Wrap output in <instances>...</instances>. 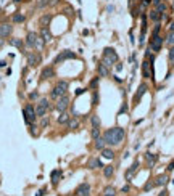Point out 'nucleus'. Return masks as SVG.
<instances>
[{
    "instance_id": "obj_1",
    "label": "nucleus",
    "mask_w": 174,
    "mask_h": 196,
    "mask_svg": "<svg viewBox=\"0 0 174 196\" xmlns=\"http://www.w3.org/2000/svg\"><path fill=\"white\" fill-rule=\"evenodd\" d=\"M124 137H126V130L122 127H111L103 134V138L106 141V145H111V146L121 145Z\"/></svg>"
},
{
    "instance_id": "obj_2",
    "label": "nucleus",
    "mask_w": 174,
    "mask_h": 196,
    "mask_svg": "<svg viewBox=\"0 0 174 196\" xmlns=\"http://www.w3.org/2000/svg\"><path fill=\"white\" fill-rule=\"evenodd\" d=\"M26 45H28L29 48H35V50H44V47H45V42H44V39L40 37V34H37V32H29L28 35H26Z\"/></svg>"
},
{
    "instance_id": "obj_3",
    "label": "nucleus",
    "mask_w": 174,
    "mask_h": 196,
    "mask_svg": "<svg viewBox=\"0 0 174 196\" xmlns=\"http://www.w3.org/2000/svg\"><path fill=\"white\" fill-rule=\"evenodd\" d=\"M102 63L108 68H111L115 63H118V53L113 50V48H105L103 50V55H102Z\"/></svg>"
},
{
    "instance_id": "obj_4",
    "label": "nucleus",
    "mask_w": 174,
    "mask_h": 196,
    "mask_svg": "<svg viewBox=\"0 0 174 196\" xmlns=\"http://www.w3.org/2000/svg\"><path fill=\"white\" fill-rule=\"evenodd\" d=\"M68 87H70L68 80H60V82L52 89V92H50V98H52V100H58L60 96L68 92Z\"/></svg>"
},
{
    "instance_id": "obj_5",
    "label": "nucleus",
    "mask_w": 174,
    "mask_h": 196,
    "mask_svg": "<svg viewBox=\"0 0 174 196\" xmlns=\"http://www.w3.org/2000/svg\"><path fill=\"white\" fill-rule=\"evenodd\" d=\"M49 109H50L49 98H40V100H39V103L35 105V116H37V117H44Z\"/></svg>"
},
{
    "instance_id": "obj_6",
    "label": "nucleus",
    "mask_w": 174,
    "mask_h": 196,
    "mask_svg": "<svg viewBox=\"0 0 174 196\" xmlns=\"http://www.w3.org/2000/svg\"><path fill=\"white\" fill-rule=\"evenodd\" d=\"M23 116H24L26 124H29V125H31L32 122L35 121V117H37V116H35V108L32 106L31 103H28L24 108H23Z\"/></svg>"
},
{
    "instance_id": "obj_7",
    "label": "nucleus",
    "mask_w": 174,
    "mask_h": 196,
    "mask_svg": "<svg viewBox=\"0 0 174 196\" xmlns=\"http://www.w3.org/2000/svg\"><path fill=\"white\" fill-rule=\"evenodd\" d=\"M26 58H28V64L29 68H35L42 63V56L39 52H28L26 53Z\"/></svg>"
},
{
    "instance_id": "obj_8",
    "label": "nucleus",
    "mask_w": 174,
    "mask_h": 196,
    "mask_svg": "<svg viewBox=\"0 0 174 196\" xmlns=\"http://www.w3.org/2000/svg\"><path fill=\"white\" fill-rule=\"evenodd\" d=\"M70 101H71V98H70V95H61L56 100V105H55V108L60 111V113H63V111H66L68 109V106H70Z\"/></svg>"
},
{
    "instance_id": "obj_9",
    "label": "nucleus",
    "mask_w": 174,
    "mask_h": 196,
    "mask_svg": "<svg viewBox=\"0 0 174 196\" xmlns=\"http://www.w3.org/2000/svg\"><path fill=\"white\" fill-rule=\"evenodd\" d=\"M163 42H164V39L160 34L152 35V39H150V48H152V52H160L161 47H163Z\"/></svg>"
},
{
    "instance_id": "obj_10",
    "label": "nucleus",
    "mask_w": 174,
    "mask_h": 196,
    "mask_svg": "<svg viewBox=\"0 0 174 196\" xmlns=\"http://www.w3.org/2000/svg\"><path fill=\"white\" fill-rule=\"evenodd\" d=\"M73 58H76V53L71 52V50H65V52H61L60 55H56L55 63H61V61H66V60H73Z\"/></svg>"
},
{
    "instance_id": "obj_11",
    "label": "nucleus",
    "mask_w": 174,
    "mask_h": 196,
    "mask_svg": "<svg viewBox=\"0 0 174 196\" xmlns=\"http://www.w3.org/2000/svg\"><path fill=\"white\" fill-rule=\"evenodd\" d=\"M76 196H90V185L89 183H81L76 188Z\"/></svg>"
},
{
    "instance_id": "obj_12",
    "label": "nucleus",
    "mask_w": 174,
    "mask_h": 196,
    "mask_svg": "<svg viewBox=\"0 0 174 196\" xmlns=\"http://www.w3.org/2000/svg\"><path fill=\"white\" fill-rule=\"evenodd\" d=\"M52 77H55V69H53V66H47V68L42 69V74H40V79L42 80L52 79Z\"/></svg>"
},
{
    "instance_id": "obj_13",
    "label": "nucleus",
    "mask_w": 174,
    "mask_h": 196,
    "mask_svg": "<svg viewBox=\"0 0 174 196\" xmlns=\"http://www.w3.org/2000/svg\"><path fill=\"white\" fill-rule=\"evenodd\" d=\"M11 31H13V26H10L8 23H2L0 24V39L8 37L11 34Z\"/></svg>"
},
{
    "instance_id": "obj_14",
    "label": "nucleus",
    "mask_w": 174,
    "mask_h": 196,
    "mask_svg": "<svg viewBox=\"0 0 174 196\" xmlns=\"http://www.w3.org/2000/svg\"><path fill=\"white\" fill-rule=\"evenodd\" d=\"M137 169H139V161H134V164L131 166V167L126 170V174H124V177H126V180H127V182H131V180H132L134 174L137 172Z\"/></svg>"
},
{
    "instance_id": "obj_15",
    "label": "nucleus",
    "mask_w": 174,
    "mask_h": 196,
    "mask_svg": "<svg viewBox=\"0 0 174 196\" xmlns=\"http://www.w3.org/2000/svg\"><path fill=\"white\" fill-rule=\"evenodd\" d=\"M148 90V87H147V84H140L139 85V89H137V93H136V96H134V103H137V101H140V98L143 96V93Z\"/></svg>"
},
{
    "instance_id": "obj_16",
    "label": "nucleus",
    "mask_w": 174,
    "mask_h": 196,
    "mask_svg": "<svg viewBox=\"0 0 174 196\" xmlns=\"http://www.w3.org/2000/svg\"><path fill=\"white\" fill-rule=\"evenodd\" d=\"M97 72H98V76H100V77H108V76H110V68L105 66L103 63L100 61V64L97 66Z\"/></svg>"
},
{
    "instance_id": "obj_17",
    "label": "nucleus",
    "mask_w": 174,
    "mask_h": 196,
    "mask_svg": "<svg viewBox=\"0 0 174 196\" xmlns=\"http://www.w3.org/2000/svg\"><path fill=\"white\" fill-rule=\"evenodd\" d=\"M87 167H90V169H102V167H105V166L102 164V161L98 158H90V159H89V162H87Z\"/></svg>"
},
{
    "instance_id": "obj_18",
    "label": "nucleus",
    "mask_w": 174,
    "mask_h": 196,
    "mask_svg": "<svg viewBox=\"0 0 174 196\" xmlns=\"http://www.w3.org/2000/svg\"><path fill=\"white\" fill-rule=\"evenodd\" d=\"M8 44L11 45V47H16L18 50H24V42H23V39H18V37H13V39H10V42Z\"/></svg>"
},
{
    "instance_id": "obj_19",
    "label": "nucleus",
    "mask_w": 174,
    "mask_h": 196,
    "mask_svg": "<svg viewBox=\"0 0 174 196\" xmlns=\"http://www.w3.org/2000/svg\"><path fill=\"white\" fill-rule=\"evenodd\" d=\"M148 18L153 21V23H160L161 21V13L157 10V8H152V10L148 11Z\"/></svg>"
},
{
    "instance_id": "obj_20",
    "label": "nucleus",
    "mask_w": 174,
    "mask_h": 196,
    "mask_svg": "<svg viewBox=\"0 0 174 196\" xmlns=\"http://www.w3.org/2000/svg\"><path fill=\"white\" fill-rule=\"evenodd\" d=\"M168 180H169V177L166 174H161V175H158L155 179V186H164L168 183Z\"/></svg>"
},
{
    "instance_id": "obj_21",
    "label": "nucleus",
    "mask_w": 174,
    "mask_h": 196,
    "mask_svg": "<svg viewBox=\"0 0 174 196\" xmlns=\"http://www.w3.org/2000/svg\"><path fill=\"white\" fill-rule=\"evenodd\" d=\"M145 159L148 161V167L152 169V167L155 166V162L158 161V154H153V153L148 151V153H145Z\"/></svg>"
},
{
    "instance_id": "obj_22",
    "label": "nucleus",
    "mask_w": 174,
    "mask_h": 196,
    "mask_svg": "<svg viewBox=\"0 0 174 196\" xmlns=\"http://www.w3.org/2000/svg\"><path fill=\"white\" fill-rule=\"evenodd\" d=\"M40 37L44 39V42L47 44V42H50V40H52V37H53V35H52V32L49 31V28H40Z\"/></svg>"
},
{
    "instance_id": "obj_23",
    "label": "nucleus",
    "mask_w": 174,
    "mask_h": 196,
    "mask_svg": "<svg viewBox=\"0 0 174 196\" xmlns=\"http://www.w3.org/2000/svg\"><path fill=\"white\" fill-rule=\"evenodd\" d=\"M52 18H53V16H52L50 13H45V15H44V16L39 19V24H40V28H47V26L50 24V21H52Z\"/></svg>"
},
{
    "instance_id": "obj_24",
    "label": "nucleus",
    "mask_w": 174,
    "mask_h": 196,
    "mask_svg": "<svg viewBox=\"0 0 174 196\" xmlns=\"http://www.w3.org/2000/svg\"><path fill=\"white\" fill-rule=\"evenodd\" d=\"M61 179H63V172H61V170H58V169H56V170H52V183H53V185H58V182Z\"/></svg>"
},
{
    "instance_id": "obj_25",
    "label": "nucleus",
    "mask_w": 174,
    "mask_h": 196,
    "mask_svg": "<svg viewBox=\"0 0 174 196\" xmlns=\"http://www.w3.org/2000/svg\"><path fill=\"white\" fill-rule=\"evenodd\" d=\"M70 114L66 113V111H63V113H60V116H58V124H61V125H65V124H68L70 122Z\"/></svg>"
},
{
    "instance_id": "obj_26",
    "label": "nucleus",
    "mask_w": 174,
    "mask_h": 196,
    "mask_svg": "<svg viewBox=\"0 0 174 196\" xmlns=\"http://www.w3.org/2000/svg\"><path fill=\"white\" fill-rule=\"evenodd\" d=\"M103 148H106V141H105V138L103 137H98L97 140H95V150H103Z\"/></svg>"
},
{
    "instance_id": "obj_27",
    "label": "nucleus",
    "mask_w": 174,
    "mask_h": 196,
    "mask_svg": "<svg viewBox=\"0 0 174 196\" xmlns=\"http://www.w3.org/2000/svg\"><path fill=\"white\" fill-rule=\"evenodd\" d=\"M102 156H103L105 159H113L115 158V151H113L111 148H103L102 150Z\"/></svg>"
},
{
    "instance_id": "obj_28",
    "label": "nucleus",
    "mask_w": 174,
    "mask_h": 196,
    "mask_svg": "<svg viewBox=\"0 0 174 196\" xmlns=\"http://www.w3.org/2000/svg\"><path fill=\"white\" fill-rule=\"evenodd\" d=\"M113 174H115V167H113V166H105L103 167V175L106 177V179H111Z\"/></svg>"
},
{
    "instance_id": "obj_29",
    "label": "nucleus",
    "mask_w": 174,
    "mask_h": 196,
    "mask_svg": "<svg viewBox=\"0 0 174 196\" xmlns=\"http://www.w3.org/2000/svg\"><path fill=\"white\" fill-rule=\"evenodd\" d=\"M11 21H13L15 24H19V23H24L26 21V16L23 13H15L13 18H11Z\"/></svg>"
},
{
    "instance_id": "obj_30",
    "label": "nucleus",
    "mask_w": 174,
    "mask_h": 196,
    "mask_svg": "<svg viewBox=\"0 0 174 196\" xmlns=\"http://www.w3.org/2000/svg\"><path fill=\"white\" fill-rule=\"evenodd\" d=\"M90 124H92V127H100L102 125V121H100L98 114H92L90 116Z\"/></svg>"
},
{
    "instance_id": "obj_31",
    "label": "nucleus",
    "mask_w": 174,
    "mask_h": 196,
    "mask_svg": "<svg viewBox=\"0 0 174 196\" xmlns=\"http://www.w3.org/2000/svg\"><path fill=\"white\" fill-rule=\"evenodd\" d=\"M66 125H68V129L74 130V129H77V127H79V119H77L76 116H74V117H71V119H70V122H68Z\"/></svg>"
},
{
    "instance_id": "obj_32",
    "label": "nucleus",
    "mask_w": 174,
    "mask_h": 196,
    "mask_svg": "<svg viewBox=\"0 0 174 196\" xmlns=\"http://www.w3.org/2000/svg\"><path fill=\"white\" fill-rule=\"evenodd\" d=\"M153 8H157L158 11H160L161 15H164L168 11V5H166V2H160V3L157 5V7H153Z\"/></svg>"
},
{
    "instance_id": "obj_33",
    "label": "nucleus",
    "mask_w": 174,
    "mask_h": 196,
    "mask_svg": "<svg viewBox=\"0 0 174 196\" xmlns=\"http://www.w3.org/2000/svg\"><path fill=\"white\" fill-rule=\"evenodd\" d=\"M164 44H166L168 47H174V31L168 34V37H166V40H164Z\"/></svg>"
},
{
    "instance_id": "obj_34",
    "label": "nucleus",
    "mask_w": 174,
    "mask_h": 196,
    "mask_svg": "<svg viewBox=\"0 0 174 196\" xmlns=\"http://www.w3.org/2000/svg\"><path fill=\"white\" fill-rule=\"evenodd\" d=\"M90 135H92V138H94V140H97V138L100 137V127H92Z\"/></svg>"
},
{
    "instance_id": "obj_35",
    "label": "nucleus",
    "mask_w": 174,
    "mask_h": 196,
    "mask_svg": "<svg viewBox=\"0 0 174 196\" xmlns=\"http://www.w3.org/2000/svg\"><path fill=\"white\" fill-rule=\"evenodd\" d=\"M155 186V182H152V180H148V182L145 183V186H143V191H150V190Z\"/></svg>"
},
{
    "instance_id": "obj_36",
    "label": "nucleus",
    "mask_w": 174,
    "mask_h": 196,
    "mask_svg": "<svg viewBox=\"0 0 174 196\" xmlns=\"http://www.w3.org/2000/svg\"><path fill=\"white\" fill-rule=\"evenodd\" d=\"M161 31V24L160 23H155V28H153V32H152V35H158Z\"/></svg>"
},
{
    "instance_id": "obj_37",
    "label": "nucleus",
    "mask_w": 174,
    "mask_h": 196,
    "mask_svg": "<svg viewBox=\"0 0 174 196\" xmlns=\"http://www.w3.org/2000/svg\"><path fill=\"white\" fill-rule=\"evenodd\" d=\"M92 105H94V106H97V105H98V92H97V90H95L94 95H92Z\"/></svg>"
},
{
    "instance_id": "obj_38",
    "label": "nucleus",
    "mask_w": 174,
    "mask_h": 196,
    "mask_svg": "<svg viewBox=\"0 0 174 196\" xmlns=\"http://www.w3.org/2000/svg\"><path fill=\"white\" fill-rule=\"evenodd\" d=\"M103 195H115V186H106L103 190Z\"/></svg>"
},
{
    "instance_id": "obj_39",
    "label": "nucleus",
    "mask_w": 174,
    "mask_h": 196,
    "mask_svg": "<svg viewBox=\"0 0 174 196\" xmlns=\"http://www.w3.org/2000/svg\"><path fill=\"white\" fill-rule=\"evenodd\" d=\"M98 80H100V77H95V79H92V80H90V89H97Z\"/></svg>"
},
{
    "instance_id": "obj_40",
    "label": "nucleus",
    "mask_w": 174,
    "mask_h": 196,
    "mask_svg": "<svg viewBox=\"0 0 174 196\" xmlns=\"http://www.w3.org/2000/svg\"><path fill=\"white\" fill-rule=\"evenodd\" d=\"M168 58H169L171 63H174V47L169 48V53H168Z\"/></svg>"
},
{
    "instance_id": "obj_41",
    "label": "nucleus",
    "mask_w": 174,
    "mask_h": 196,
    "mask_svg": "<svg viewBox=\"0 0 174 196\" xmlns=\"http://www.w3.org/2000/svg\"><path fill=\"white\" fill-rule=\"evenodd\" d=\"M49 122H50V117L44 116V117H42V122H40V125H42V127H45V125L49 124Z\"/></svg>"
},
{
    "instance_id": "obj_42",
    "label": "nucleus",
    "mask_w": 174,
    "mask_h": 196,
    "mask_svg": "<svg viewBox=\"0 0 174 196\" xmlns=\"http://www.w3.org/2000/svg\"><path fill=\"white\" fill-rule=\"evenodd\" d=\"M29 98H31V100H37V98H39V93H37V92H31Z\"/></svg>"
},
{
    "instance_id": "obj_43",
    "label": "nucleus",
    "mask_w": 174,
    "mask_h": 196,
    "mask_svg": "<svg viewBox=\"0 0 174 196\" xmlns=\"http://www.w3.org/2000/svg\"><path fill=\"white\" fill-rule=\"evenodd\" d=\"M166 169H168V172H171V170H174V159H173V161L169 162V166H168Z\"/></svg>"
},
{
    "instance_id": "obj_44",
    "label": "nucleus",
    "mask_w": 174,
    "mask_h": 196,
    "mask_svg": "<svg viewBox=\"0 0 174 196\" xmlns=\"http://www.w3.org/2000/svg\"><path fill=\"white\" fill-rule=\"evenodd\" d=\"M129 190H131V185H124V186L121 188V191H122V193H127Z\"/></svg>"
},
{
    "instance_id": "obj_45",
    "label": "nucleus",
    "mask_w": 174,
    "mask_h": 196,
    "mask_svg": "<svg viewBox=\"0 0 174 196\" xmlns=\"http://www.w3.org/2000/svg\"><path fill=\"white\" fill-rule=\"evenodd\" d=\"M44 195H45V188H40V190L37 191V195H35V196H44Z\"/></svg>"
},
{
    "instance_id": "obj_46",
    "label": "nucleus",
    "mask_w": 174,
    "mask_h": 196,
    "mask_svg": "<svg viewBox=\"0 0 174 196\" xmlns=\"http://www.w3.org/2000/svg\"><path fill=\"white\" fill-rule=\"evenodd\" d=\"M166 193H168L166 190H163V191H161V193H160V195H158V196H166Z\"/></svg>"
},
{
    "instance_id": "obj_47",
    "label": "nucleus",
    "mask_w": 174,
    "mask_h": 196,
    "mask_svg": "<svg viewBox=\"0 0 174 196\" xmlns=\"http://www.w3.org/2000/svg\"><path fill=\"white\" fill-rule=\"evenodd\" d=\"M5 64H7L5 61H0V68H5Z\"/></svg>"
},
{
    "instance_id": "obj_48",
    "label": "nucleus",
    "mask_w": 174,
    "mask_h": 196,
    "mask_svg": "<svg viewBox=\"0 0 174 196\" xmlns=\"http://www.w3.org/2000/svg\"><path fill=\"white\" fill-rule=\"evenodd\" d=\"M3 47V39H0V48Z\"/></svg>"
},
{
    "instance_id": "obj_49",
    "label": "nucleus",
    "mask_w": 174,
    "mask_h": 196,
    "mask_svg": "<svg viewBox=\"0 0 174 196\" xmlns=\"http://www.w3.org/2000/svg\"><path fill=\"white\" fill-rule=\"evenodd\" d=\"M15 2H24V0H15Z\"/></svg>"
},
{
    "instance_id": "obj_50",
    "label": "nucleus",
    "mask_w": 174,
    "mask_h": 196,
    "mask_svg": "<svg viewBox=\"0 0 174 196\" xmlns=\"http://www.w3.org/2000/svg\"><path fill=\"white\" fill-rule=\"evenodd\" d=\"M103 196H115V195H103Z\"/></svg>"
},
{
    "instance_id": "obj_51",
    "label": "nucleus",
    "mask_w": 174,
    "mask_h": 196,
    "mask_svg": "<svg viewBox=\"0 0 174 196\" xmlns=\"http://www.w3.org/2000/svg\"><path fill=\"white\" fill-rule=\"evenodd\" d=\"M163 2H169V0H163Z\"/></svg>"
},
{
    "instance_id": "obj_52",
    "label": "nucleus",
    "mask_w": 174,
    "mask_h": 196,
    "mask_svg": "<svg viewBox=\"0 0 174 196\" xmlns=\"http://www.w3.org/2000/svg\"><path fill=\"white\" fill-rule=\"evenodd\" d=\"M77 2H79V3H81V0H77Z\"/></svg>"
},
{
    "instance_id": "obj_53",
    "label": "nucleus",
    "mask_w": 174,
    "mask_h": 196,
    "mask_svg": "<svg viewBox=\"0 0 174 196\" xmlns=\"http://www.w3.org/2000/svg\"><path fill=\"white\" fill-rule=\"evenodd\" d=\"M24 2H29V0H24Z\"/></svg>"
}]
</instances>
